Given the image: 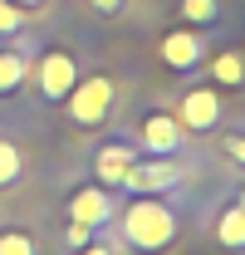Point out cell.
I'll return each mask as SVG.
<instances>
[{"instance_id": "cell-3", "label": "cell", "mask_w": 245, "mask_h": 255, "mask_svg": "<svg viewBox=\"0 0 245 255\" xmlns=\"http://www.w3.org/2000/svg\"><path fill=\"white\" fill-rule=\"evenodd\" d=\"M118 187L127 196H167V191L182 187V167H177V157H147L142 152V157L122 172Z\"/></svg>"}, {"instance_id": "cell-18", "label": "cell", "mask_w": 245, "mask_h": 255, "mask_svg": "<svg viewBox=\"0 0 245 255\" xmlns=\"http://www.w3.org/2000/svg\"><path fill=\"white\" fill-rule=\"evenodd\" d=\"M93 236H98V231H89V226H74V221H69V231H64V241H69V251H79V246H89Z\"/></svg>"}, {"instance_id": "cell-12", "label": "cell", "mask_w": 245, "mask_h": 255, "mask_svg": "<svg viewBox=\"0 0 245 255\" xmlns=\"http://www.w3.org/2000/svg\"><path fill=\"white\" fill-rule=\"evenodd\" d=\"M25 74H30V59L20 49H0V94H15L25 84Z\"/></svg>"}, {"instance_id": "cell-9", "label": "cell", "mask_w": 245, "mask_h": 255, "mask_svg": "<svg viewBox=\"0 0 245 255\" xmlns=\"http://www.w3.org/2000/svg\"><path fill=\"white\" fill-rule=\"evenodd\" d=\"M137 157H142V147H137V142H127V137L103 142V147H98V157H93V182H98V187H118L122 172H127Z\"/></svg>"}, {"instance_id": "cell-5", "label": "cell", "mask_w": 245, "mask_h": 255, "mask_svg": "<svg viewBox=\"0 0 245 255\" xmlns=\"http://www.w3.org/2000/svg\"><path fill=\"white\" fill-rule=\"evenodd\" d=\"M157 59L167 64L172 74H191V69H201L206 64V34L201 30H167L162 34V44H157Z\"/></svg>"}, {"instance_id": "cell-4", "label": "cell", "mask_w": 245, "mask_h": 255, "mask_svg": "<svg viewBox=\"0 0 245 255\" xmlns=\"http://www.w3.org/2000/svg\"><path fill=\"white\" fill-rule=\"evenodd\" d=\"M137 147H142L147 157H177L186 147V128L177 123V113L152 108V113H142V123H137Z\"/></svg>"}, {"instance_id": "cell-1", "label": "cell", "mask_w": 245, "mask_h": 255, "mask_svg": "<svg viewBox=\"0 0 245 255\" xmlns=\"http://www.w3.org/2000/svg\"><path fill=\"white\" fill-rule=\"evenodd\" d=\"M118 241L137 255H162L177 246L182 236V216L177 206H167L162 196H132L127 206H118Z\"/></svg>"}, {"instance_id": "cell-11", "label": "cell", "mask_w": 245, "mask_h": 255, "mask_svg": "<svg viewBox=\"0 0 245 255\" xmlns=\"http://www.w3.org/2000/svg\"><path fill=\"white\" fill-rule=\"evenodd\" d=\"M206 74H211L216 89H245V54L241 49H221V54H211Z\"/></svg>"}, {"instance_id": "cell-13", "label": "cell", "mask_w": 245, "mask_h": 255, "mask_svg": "<svg viewBox=\"0 0 245 255\" xmlns=\"http://www.w3.org/2000/svg\"><path fill=\"white\" fill-rule=\"evenodd\" d=\"M177 15H182V25H191V30H206V25L221 20V0H182Z\"/></svg>"}, {"instance_id": "cell-19", "label": "cell", "mask_w": 245, "mask_h": 255, "mask_svg": "<svg viewBox=\"0 0 245 255\" xmlns=\"http://www.w3.org/2000/svg\"><path fill=\"white\" fill-rule=\"evenodd\" d=\"M74 255H118V246H108V241H98V236H93L89 246H79Z\"/></svg>"}, {"instance_id": "cell-8", "label": "cell", "mask_w": 245, "mask_h": 255, "mask_svg": "<svg viewBox=\"0 0 245 255\" xmlns=\"http://www.w3.org/2000/svg\"><path fill=\"white\" fill-rule=\"evenodd\" d=\"M118 216V196H113V187H79L74 196H69V221L74 226H89V231H103V226Z\"/></svg>"}, {"instance_id": "cell-21", "label": "cell", "mask_w": 245, "mask_h": 255, "mask_svg": "<svg viewBox=\"0 0 245 255\" xmlns=\"http://www.w3.org/2000/svg\"><path fill=\"white\" fill-rule=\"evenodd\" d=\"M10 5H20V10H39V5H49V0H10Z\"/></svg>"}, {"instance_id": "cell-15", "label": "cell", "mask_w": 245, "mask_h": 255, "mask_svg": "<svg viewBox=\"0 0 245 255\" xmlns=\"http://www.w3.org/2000/svg\"><path fill=\"white\" fill-rule=\"evenodd\" d=\"M0 255H39V246H34L30 231H0Z\"/></svg>"}, {"instance_id": "cell-20", "label": "cell", "mask_w": 245, "mask_h": 255, "mask_svg": "<svg viewBox=\"0 0 245 255\" xmlns=\"http://www.w3.org/2000/svg\"><path fill=\"white\" fill-rule=\"evenodd\" d=\"M89 5L98 10V15H118V10H122V0H89Z\"/></svg>"}, {"instance_id": "cell-7", "label": "cell", "mask_w": 245, "mask_h": 255, "mask_svg": "<svg viewBox=\"0 0 245 255\" xmlns=\"http://www.w3.org/2000/svg\"><path fill=\"white\" fill-rule=\"evenodd\" d=\"M34 79H39V94L49 98V103H64V94L79 84V59H74V49H44Z\"/></svg>"}, {"instance_id": "cell-16", "label": "cell", "mask_w": 245, "mask_h": 255, "mask_svg": "<svg viewBox=\"0 0 245 255\" xmlns=\"http://www.w3.org/2000/svg\"><path fill=\"white\" fill-rule=\"evenodd\" d=\"M20 30H25V10L10 5V0H0V34H20Z\"/></svg>"}, {"instance_id": "cell-10", "label": "cell", "mask_w": 245, "mask_h": 255, "mask_svg": "<svg viewBox=\"0 0 245 255\" xmlns=\"http://www.w3.org/2000/svg\"><path fill=\"white\" fill-rule=\"evenodd\" d=\"M216 246L231 255H245V196H236L221 216H216Z\"/></svg>"}, {"instance_id": "cell-14", "label": "cell", "mask_w": 245, "mask_h": 255, "mask_svg": "<svg viewBox=\"0 0 245 255\" xmlns=\"http://www.w3.org/2000/svg\"><path fill=\"white\" fill-rule=\"evenodd\" d=\"M20 172H25L20 147H15L10 137H0V187H15V182H20Z\"/></svg>"}, {"instance_id": "cell-2", "label": "cell", "mask_w": 245, "mask_h": 255, "mask_svg": "<svg viewBox=\"0 0 245 255\" xmlns=\"http://www.w3.org/2000/svg\"><path fill=\"white\" fill-rule=\"evenodd\" d=\"M113 103H118V84L108 74H79V84L64 94V113L74 128H103L113 118Z\"/></svg>"}, {"instance_id": "cell-6", "label": "cell", "mask_w": 245, "mask_h": 255, "mask_svg": "<svg viewBox=\"0 0 245 255\" xmlns=\"http://www.w3.org/2000/svg\"><path fill=\"white\" fill-rule=\"evenodd\" d=\"M221 94H216L211 84H196V89H186L182 98H177V123L186 128V132H211V128H221Z\"/></svg>"}, {"instance_id": "cell-17", "label": "cell", "mask_w": 245, "mask_h": 255, "mask_svg": "<svg viewBox=\"0 0 245 255\" xmlns=\"http://www.w3.org/2000/svg\"><path fill=\"white\" fill-rule=\"evenodd\" d=\"M221 152L245 167V132H226V137H221Z\"/></svg>"}]
</instances>
